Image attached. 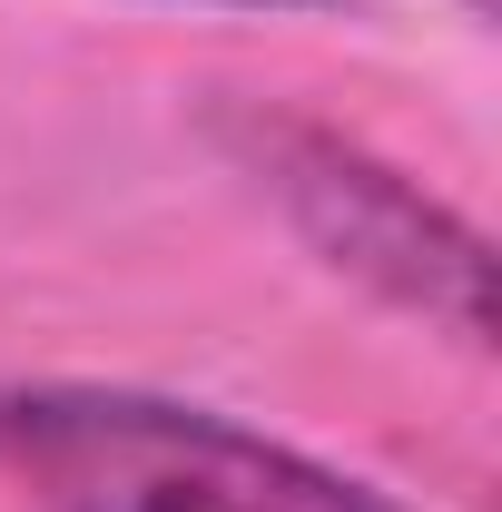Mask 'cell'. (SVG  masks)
I'll return each mask as SVG.
<instances>
[{"label":"cell","mask_w":502,"mask_h":512,"mask_svg":"<svg viewBox=\"0 0 502 512\" xmlns=\"http://www.w3.org/2000/svg\"><path fill=\"white\" fill-rule=\"evenodd\" d=\"M0 463L50 512H394L384 493L207 404L119 394V384L0 394Z\"/></svg>","instance_id":"obj_1"},{"label":"cell","mask_w":502,"mask_h":512,"mask_svg":"<svg viewBox=\"0 0 502 512\" xmlns=\"http://www.w3.org/2000/svg\"><path fill=\"white\" fill-rule=\"evenodd\" d=\"M247 138H256L266 188L286 197V217H296L345 276H365L375 296L453 325L463 345L493 335V256H483V237H473L463 217H443L424 188H404L394 168H375L365 148H345V138H325V128L266 119V128H247Z\"/></svg>","instance_id":"obj_2"},{"label":"cell","mask_w":502,"mask_h":512,"mask_svg":"<svg viewBox=\"0 0 502 512\" xmlns=\"http://www.w3.org/2000/svg\"><path fill=\"white\" fill-rule=\"evenodd\" d=\"M247 10H306V0H247Z\"/></svg>","instance_id":"obj_3"},{"label":"cell","mask_w":502,"mask_h":512,"mask_svg":"<svg viewBox=\"0 0 502 512\" xmlns=\"http://www.w3.org/2000/svg\"><path fill=\"white\" fill-rule=\"evenodd\" d=\"M473 10H483V0H473Z\"/></svg>","instance_id":"obj_4"}]
</instances>
